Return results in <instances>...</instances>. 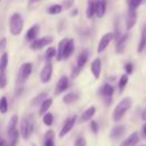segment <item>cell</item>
I'll list each match as a JSON object with an SVG mask.
<instances>
[{
  "label": "cell",
  "instance_id": "27",
  "mask_svg": "<svg viewBox=\"0 0 146 146\" xmlns=\"http://www.w3.org/2000/svg\"><path fill=\"white\" fill-rule=\"evenodd\" d=\"M78 99H79V95H76V94H74V92H68V94H66V95L63 97V103L70 105V104L75 103Z\"/></svg>",
  "mask_w": 146,
  "mask_h": 146
},
{
  "label": "cell",
  "instance_id": "5",
  "mask_svg": "<svg viewBox=\"0 0 146 146\" xmlns=\"http://www.w3.org/2000/svg\"><path fill=\"white\" fill-rule=\"evenodd\" d=\"M87 62H88V54H87V51H81V52L79 54L78 58H76L75 67H74L73 71H72V78H73V79L76 78V76L80 74V72L82 71V68L84 67V65L87 64Z\"/></svg>",
  "mask_w": 146,
  "mask_h": 146
},
{
  "label": "cell",
  "instance_id": "34",
  "mask_svg": "<svg viewBox=\"0 0 146 146\" xmlns=\"http://www.w3.org/2000/svg\"><path fill=\"white\" fill-rule=\"evenodd\" d=\"M54 57H56V48L55 47H48L46 52H44L46 62H50V59Z\"/></svg>",
  "mask_w": 146,
  "mask_h": 146
},
{
  "label": "cell",
  "instance_id": "50",
  "mask_svg": "<svg viewBox=\"0 0 146 146\" xmlns=\"http://www.w3.org/2000/svg\"><path fill=\"white\" fill-rule=\"evenodd\" d=\"M0 1H1V0H0Z\"/></svg>",
  "mask_w": 146,
  "mask_h": 146
},
{
  "label": "cell",
  "instance_id": "49",
  "mask_svg": "<svg viewBox=\"0 0 146 146\" xmlns=\"http://www.w3.org/2000/svg\"><path fill=\"white\" fill-rule=\"evenodd\" d=\"M145 51H146V47H145Z\"/></svg>",
  "mask_w": 146,
  "mask_h": 146
},
{
  "label": "cell",
  "instance_id": "31",
  "mask_svg": "<svg viewBox=\"0 0 146 146\" xmlns=\"http://www.w3.org/2000/svg\"><path fill=\"white\" fill-rule=\"evenodd\" d=\"M46 98H47V92H41V94H39L38 96H35V97L31 100V104H32L33 106H39Z\"/></svg>",
  "mask_w": 146,
  "mask_h": 146
},
{
  "label": "cell",
  "instance_id": "45",
  "mask_svg": "<svg viewBox=\"0 0 146 146\" xmlns=\"http://www.w3.org/2000/svg\"><path fill=\"white\" fill-rule=\"evenodd\" d=\"M0 146H8V141L2 139V138H0Z\"/></svg>",
  "mask_w": 146,
  "mask_h": 146
},
{
  "label": "cell",
  "instance_id": "15",
  "mask_svg": "<svg viewBox=\"0 0 146 146\" xmlns=\"http://www.w3.org/2000/svg\"><path fill=\"white\" fill-rule=\"evenodd\" d=\"M138 141H139V133L138 131H133L120 144V146H136Z\"/></svg>",
  "mask_w": 146,
  "mask_h": 146
},
{
  "label": "cell",
  "instance_id": "16",
  "mask_svg": "<svg viewBox=\"0 0 146 146\" xmlns=\"http://www.w3.org/2000/svg\"><path fill=\"white\" fill-rule=\"evenodd\" d=\"M90 71H91L92 75L96 80L99 79L100 73H102V60H100V58H96V59L92 60V63L90 65Z\"/></svg>",
  "mask_w": 146,
  "mask_h": 146
},
{
  "label": "cell",
  "instance_id": "10",
  "mask_svg": "<svg viewBox=\"0 0 146 146\" xmlns=\"http://www.w3.org/2000/svg\"><path fill=\"white\" fill-rule=\"evenodd\" d=\"M113 39H114V33H113V32H107V33H105V34L100 38V40H99V42H98L97 51H98V52H103V51L108 47V44L111 43V41H113Z\"/></svg>",
  "mask_w": 146,
  "mask_h": 146
},
{
  "label": "cell",
  "instance_id": "9",
  "mask_svg": "<svg viewBox=\"0 0 146 146\" xmlns=\"http://www.w3.org/2000/svg\"><path fill=\"white\" fill-rule=\"evenodd\" d=\"M52 75V64L50 62H46L41 72H40V81L42 83H48Z\"/></svg>",
  "mask_w": 146,
  "mask_h": 146
},
{
  "label": "cell",
  "instance_id": "40",
  "mask_svg": "<svg viewBox=\"0 0 146 146\" xmlns=\"http://www.w3.org/2000/svg\"><path fill=\"white\" fill-rule=\"evenodd\" d=\"M141 1H143V0H130V1H129V8L137 9V8L141 5Z\"/></svg>",
  "mask_w": 146,
  "mask_h": 146
},
{
  "label": "cell",
  "instance_id": "30",
  "mask_svg": "<svg viewBox=\"0 0 146 146\" xmlns=\"http://www.w3.org/2000/svg\"><path fill=\"white\" fill-rule=\"evenodd\" d=\"M128 81H129V76H128V74H123V75H121V78H120V80H119V84H117V87H119V92H120V94L123 92L125 86L128 84Z\"/></svg>",
  "mask_w": 146,
  "mask_h": 146
},
{
  "label": "cell",
  "instance_id": "11",
  "mask_svg": "<svg viewBox=\"0 0 146 146\" xmlns=\"http://www.w3.org/2000/svg\"><path fill=\"white\" fill-rule=\"evenodd\" d=\"M137 23V11L136 9L129 8L128 13H127V17H125V29L127 31L131 30Z\"/></svg>",
  "mask_w": 146,
  "mask_h": 146
},
{
  "label": "cell",
  "instance_id": "3",
  "mask_svg": "<svg viewBox=\"0 0 146 146\" xmlns=\"http://www.w3.org/2000/svg\"><path fill=\"white\" fill-rule=\"evenodd\" d=\"M32 68H33V66H32V64L29 63V62L23 63V64L21 65V67H19V70H18V73H17V80H16V83H17L18 86L23 84V83L29 79V76H30L31 73H32Z\"/></svg>",
  "mask_w": 146,
  "mask_h": 146
},
{
  "label": "cell",
  "instance_id": "32",
  "mask_svg": "<svg viewBox=\"0 0 146 146\" xmlns=\"http://www.w3.org/2000/svg\"><path fill=\"white\" fill-rule=\"evenodd\" d=\"M8 62H9V57H8V54L5 51L0 57V71H6L8 66Z\"/></svg>",
  "mask_w": 146,
  "mask_h": 146
},
{
  "label": "cell",
  "instance_id": "42",
  "mask_svg": "<svg viewBox=\"0 0 146 146\" xmlns=\"http://www.w3.org/2000/svg\"><path fill=\"white\" fill-rule=\"evenodd\" d=\"M6 47H7V39L6 38H2L0 40V51H5Z\"/></svg>",
  "mask_w": 146,
  "mask_h": 146
},
{
  "label": "cell",
  "instance_id": "14",
  "mask_svg": "<svg viewBox=\"0 0 146 146\" xmlns=\"http://www.w3.org/2000/svg\"><path fill=\"white\" fill-rule=\"evenodd\" d=\"M107 8V0H96V6H95V15L99 18H102Z\"/></svg>",
  "mask_w": 146,
  "mask_h": 146
},
{
  "label": "cell",
  "instance_id": "2",
  "mask_svg": "<svg viewBox=\"0 0 146 146\" xmlns=\"http://www.w3.org/2000/svg\"><path fill=\"white\" fill-rule=\"evenodd\" d=\"M24 27V21L19 13H14L9 17V31L13 35H19Z\"/></svg>",
  "mask_w": 146,
  "mask_h": 146
},
{
  "label": "cell",
  "instance_id": "46",
  "mask_svg": "<svg viewBox=\"0 0 146 146\" xmlns=\"http://www.w3.org/2000/svg\"><path fill=\"white\" fill-rule=\"evenodd\" d=\"M141 120H144V121H146V108L143 111V113H141Z\"/></svg>",
  "mask_w": 146,
  "mask_h": 146
},
{
  "label": "cell",
  "instance_id": "20",
  "mask_svg": "<svg viewBox=\"0 0 146 146\" xmlns=\"http://www.w3.org/2000/svg\"><path fill=\"white\" fill-rule=\"evenodd\" d=\"M127 40H128V33H124L122 34L117 41H116V44H115V50H116V54H122L124 51V47H125V43H127Z\"/></svg>",
  "mask_w": 146,
  "mask_h": 146
},
{
  "label": "cell",
  "instance_id": "38",
  "mask_svg": "<svg viewBox=\"0 0 146 146\" xmlns=\"http://www.w3.org/2000/svg\"><path fill=\"white\" fill-rule=\"evenodd\" d=\"M74 146H87V141H86L84 137H82V136L78 137L74 141Z\"/></svg>",
  "mask_w": 146,
  "mask_h": 146
},
{
  "label": "cell",
  "instance_id": "22",
  "mask_svg": "<svg viewBox=\"0 0 146 146\" xmlns=\"http://www.w3.org/2000/svg\"><path fill=\"white\" fill-rule=\"evenodd\" d=\"M51 105H52V98H49V97H47L39 106V115L41 116V115H43L44 113H47L48 112V110L51 107Z\"/></svg>",
  "mask_w": 146,
  "mask_h": 146
},
{
  "label": "cell",
  "instance_id": "21",
  "mask_svg": "<svg viewBox=\"0 0 146 146\" xmlns=\"http://www.w3.org/2000/svg\"><path fill=\"white\" fill-rule=\"evenodd\" d=\"M145 47H146V24H144L143 29H141L140 39H139V42H138V46H137V52L140 54L141 51H144Z\"/></svg>",
  "mask_w": 146,
  "mask_h": 146
},
{
  "label": "cell",
  "instance_id": "4",
  "mask_svg": "<svg viewBox=\"0 0 146 146\" xmlns=\"http://www.w3.org/2000/svg\"><path fill=\"white\" fill-rule=\"evenodd\" d=\"M33 129H34V125L32 121H30L27 117H23L21 121V127H19V135H22L23 139L27 140L31 137Z\"/></svg>",
  "mask_w": 146,
  "mask_h": 146
},
{
  "label": "cell",
  "instance_id": "25",
  "mask_svg": "<svg viewBox=\"0 0 146 146\" xmlns=\"http://www.w3.org/2000/svg\"><path fill=\"white\" fill-rule=\"evenodd\" d=\"M67 40H68L67 38L62 39V40L59 41L58 46H57V49H56V58H57L58 62H59V60H63V51H64V47H65Z\"/></svg>",
  "mask_w": 146,
  "mask_h": 146
},
{
  "label": "cell",
  "instance_id": "43",
  "mask_svg": "<svg viewBox=\"0 0 146 146\" xmlns=\"http://www.w3.org/2000/svg\"><path fill=\"white\" fill-rule=\"evenodd\" d=\"M141 135H143V137L146 139V123H144V125H143V128H141Z\"/></svg>",
  "mask_w": 146,
  "mask_h": 146
},
{
  "label": "cell",
  "instance_id": "17",
  "mask_svg": "<svg viewBox=\"0 0 146 146\" xmlns=\"http://www.w3.org/2000/svg\"><path fill=\"white\" fill-rule=\"evenodd\" d=\"M74 49H75V46H74V40L73 39H68L65 47H64V51H63V60L64 59H68L73 52H74Z\"/></svg>",
  "mask_w": 146,
  "mask_h": 146
},
{
  "label": "cell",
  "instance_id": "26",
  "mask_svg": "<svg viewBox=\"0 0 146 146\" xmlns=\"http://www.w3.org/2000/svg\"><path fill=\"white\" fill-rule=\"evenodd\" d=\"M17 123H18V116L17 115H13L8 122V128H7V133H11L13 131L16 130L17 128Z\"/></svg>",
  "mask_w": 146,
  "mask_h": 146
},
{
  "label": "cell",
  "instance_id": "7",
  "mask_svg": "<svg viewBox=\"0 0 146 146\" xmlns=\"http://www.w3.org/2000/svg\"><path fill=\"white\" fill-rule=\"evenodd\" d=\"M99 94H100V96L103 97L105 104H106L107 106H110V105L112 104V96H113V94H114V87H113L112 84H110V83H105V84L100 88Z\"/></svg>",
  "mask_w": 146,
  "mask_h": 146
},
{
  "label": "cell",
  "instance_id": "8",
  "mask_svg": "<svg viewBox=\"0 0 146 146\" xmlns=\"http://www.w3.org/2000/svg\"><path fill=\"white\" fill-rule=\"evenodd\" d=\"M75 123H76V115H72V116L67 117V119L65 120V122H64V124H63L60 131H59V137H60V138L65 137V136L73 129V127H74Z\"/></svg>",
  "mask_w": 146,
  "mask_h": 146
},
{
  "label": "cell",
  "instance_id": "1",
  "mask_svg": "<svg viewBox=\"0 0 146 146\" xmlns=\"http://www.w3.org/2000/svg\"><path fill=\"white\" fill-rule=\"evenodd\" d=\"M131 105H132V100H131L130 97H124V98H122V99L116 104V106H115L114 110H113V113H112V119H113V121H114V122H119V121L124 116V114L130 110Z\"/></svg>",
  "mask_w": 146,
  "mask_h": 146
},
{
  "label": "cell",
  "instance_id": "33",
  "mask_svg": "<svg viewBox=\"0 0 146 146\" xmlns=\"http://www.w3.org/2000/svg\"><path fill=\"white\" fill-rule=\"evenodd\" d=\"M42 122L44 123V125L47 127H50L52 123H54V115L50 113V112H47L42 115Z\"/></svg>",
  "mask_w": 146,
  "mask_h": 146
},
{
  "label": "cell",
  "instance_id": "24",
  "mask_svg": "<svg viewBox=\"0 0 146 146\" xmlns=\"http://www.w3.org/2000/svg\"><path fill=\"white\" fill-rule=\"evenodd\" d=\"M95 6H96V0H88L87 9H86V17L88 19H91L95 16Z\"/></svg>",
  "mask_w": 146,
  "mask_h": 146
},
{
  "label": "cell",
  "instance_id": "29",
  "mask_svg": "<svg viewBox=\"0 0 146 146\" xmlns=\"http://www.w3.org/2000/svg\"><path fill=\"white\" fill-rule=\"evenodd\" d=\"M62 10H63V7L59 3H54V5H51L47 8V13L49 15H58Z\"/></svg>",
  "mask_w": 146,
  "mask_h": 146
},
{
  "label": "cell",
  "instance_id": "47",
  "mask_svg": "<svg viewBox=\"0 0 146 146\" xmlns=\"http://www.w3.org/2000/svg\"><path fill=\"white\" fill-rule=\"evenodd\" d=\"M39 0H29V5H33V3H35V2H38Z\"/></svg>",
  "mask_w": 146,
  "mask_h": 146
},
{
  "label": "cell",
  "instance_id": "12",
  "mask_svg": "<svg viewBox=\"0 0 146 146\" xmlns=\"http://www.w3.org/2000/svg\"><path fill=\"white\" fill-rule=\"evenodd\" d=\"M68 76L67 75H62L57 83H56V87H55V95H59L64 91H66L68 89Z\"/></svg>",
  "mask_w": 146,
  "mask_h": 146
},
{
  "label": "cell",
  "instance_id": "48",
  "mask_svg": "<svg viewBox=\"0 0 146 146\" xmlns=\"http://www.w3.org/2000/svg\"><path fill=\"white\" fill-rule=\"evenodd\" d=\"M140 146H146V145H140Z\"/></svg>",
  "mask_w": 146,
  "mask_h": 146
},
{
  "label": "cell",
  "instance_id": "6",
  "mask_svg": "<svg viewBox=\"0 0 146 146\" xmlns=\"http://www.w3.org/2000/svg\"><path fill=\"white\" fill-rule=\"evenodd\" d=\"M54 38L51 35H44V36H41V38H36L35 40L31 41L30 43V48L32 50H40L41 48L50 44L52 42Z\"/></svg>",
  "mask_w": 146,
  "mask_h": 146
},
{
  "label": "cell",
  "instance_id": "13",
  "mask_svg": "<svg viewBox=\"0 0 146 146\" xmlns=\"http://www.w3.org/2000/svg\"><path fill=\"white\" fill-rule=\"evenodd\" d=\"M124 131H125V127L123 124H115L110 132V138L112 140H117L123 136Z\"/></svg>",
  "mask_w": 146,
  "mask_h": 146
},
{
  "label": "cell",
  "instance_id": "18",
  "mask_svg": "<svg viewBox=\"0 0 146 146\" xmlns=\"http://www.w3.org/2000/svg\"><path fill=\"white\" fill-rule=\"evenodd\" d=\"M39 32H40V26H39L38 24H33V25L27 30V32H26V34H25V39L31 42V41H33V40H35V39L38 38Z\"/></svg>",
  "mask_w": 146,
  "mask_h": 146
},
{
  "label": "cell",
  "instance_id": "35",
  "mask_svg": "<svg viewBox=\"0 0 146 146\" xmlns=\"http://www.w3.org/2000/svg\"><path fill=\"white\" fill-rule=\"evenodd\" d=\"M8 112V99L6 96H2L0 98V113L6 114Z\"/></svg>",
  "mask_w": 146,
  "mask_h": 146
},
{
  "label": "cell",
  "instance_id": "39",
  "mask_svg": "<svg viewBox=\"0 0 146 146\" xmlns=\"http://www.w3.org/2000/svg\"><path fill=\"white\" fill-rule=\"evenodd\" d=\"M90 128H91V131H92L94 133H97L98 130H99V124H98V122L95 121V120H91V121H90Z\"/></svg>",
  "mask_w": 146,
  "mask_h": 146
},
{
  "label": "cell",
  "instance_id": "41",
  "mask_svg": "<svg viewBox=\"0 0 146 146\" xmlns=\"http://www.w3.org/2000/svg\"><path fill=\"white\" fill-rule=\"evenodd\" d=\"M124 71H125V73L128 75L129 74H132V72H133V65H132V63H130V62L125 63L124 64Z\"/></svg>",
  "mask_w": 146,
  "mask_h": 146
},
{
  "label": "cell",
  "instance_id": "28",
  "mask_svg": "<svg viewBox=\"0 0 146 146\" xmlns=\"http://www.w3.org/2000/svg\"><path fill=\"white\" fill-rule=\"evenodd\" d=\"M9 137V141H8V146H16L19 139V131L16 129L15 131H13L11 133L8 135Z\"/></svg>",
  "mask_w": 146,
  "mask_h": 146
},
{
  "label": "cell",
  "instance_id": "37",
  "mask_svg": "<svg viewBox=\"0 0 146 146\" xmlns=\"http://www.w3.org/2000/svg\"><path fill=\"white\" fill-rule=\"evenodd\" d=\"M74 1L75 0H63V2H62L63 9H70V8H72L73 5H74Z\"/></svg>",
  "mask_w": 146,
  "mask_h": 146
},
{
  "label": "cell",
  "instance_id": "19",
  "mask_svg": "<svg viewBox=\"0 0 146 146\" xmlns=\"http://www.w3.org/2000/svg\"><path fill=\"white\" fill-rule=\"evenodd\" d=\"M95 114H96V106L91 105V106H89L87 110H84V111L82 112L80 121H81V122H87V121H90V120L94 117V115H95Z\"/></svg>",
  "mask_w": 146,
  "mask_h": 146
},
{
  "label": "cell",
  "instance_id": "23",
  "mask_svg": "<svg viewBox=\"0 0 146 146\" xmlns=\"http://www.w3.org/2000/svg\"><path fill=\"white\" fill-rule=\"evenodd\" d=\"M44 141H43V146H56L55 145V141H54V139H55V132H54V130H48L46 133H44Z\"/></svg>",
  "mask_w": 146,
  "mask_h": 146
},
{
  "label": "cell",
  "instance_id": "44",
  "mask_svg": "<svg viewBox=\"0 0 146 146\" xmlns=\"http://www.w3.org/2000/svg\"><path fill=\"white\" fill-rule=\"evenodd\" d=\"M78 14H79V9H78V8H74V9L71 11V16H73V17L76 16Z\"/></svg>",
  "mask_w": 146,
  "mask_h": 146
},
{
  "label": "cell",
  "instance_id": "36",
  "mask_svg": "<svg viewBox=\"0 0 146 146\" xmlns=\"http://www.w3.org/2000/svg\"><path fill=\"white\" fill-rule=\"evenodd\" d=\"M7 86V75L6 71H0V89H3Z\"/></svg>",
  "mask_w": 146,
  "mask_h": 146
}]
</instances>
